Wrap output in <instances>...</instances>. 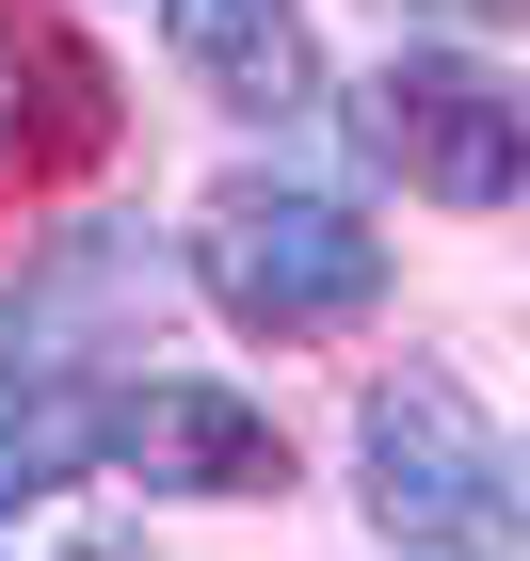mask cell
<instances>
[{"label":"cell","mask_w":530,"mask_h":561,"mask_svg":"<svg viewBox=\"0 0 530 561\" xmlns=\"http://www.w3.org/2000/svg\"><path fill=\"white\" fill-rule=\"evenodd\" d=\"M97 466H113V386L65 369V353H16L0 369V514H48Z\"/></svg>","instance_id":"obj_6"},{"label":"cell","mask_w":530,"mask_h":561,"mask_svg":"<svg viewBox=\"0 0 530 561\" xmlns=\"http://www.w3.org/2000/svg\"><path fill=\"white\" fill-rule=\"evenodd\" d=\"M353 161L435 193V209H515L530 193V96H498L483 65H435L402 48L386 81H353Z\"/></svg>","instance_id":"obj_3"},{"label":"cell","mask_w":530,"mask_h":561,"mask_svg":"<svg viewBox=\"0 0 530 561\" xmlns=\"http://www.w3.org/2000/svg\"><path fill=\"white\" fill-rule=\"evenodd\" d=\"M193 289L258 337H338L386 305V241H370V209H338L306 176H225L193 225Z\"/></svg>","instance_id":"obj_1"},{"label":"cell","mask_w":530,"mask_h":561,"mask_svg":"<svg viewBox=\"0 0 530 561\" xmlns=\"http://www.w3.org/2000/svg\"><path fill=\"white\" fill-rule=\"evenodd\" d=\"M0 161H16V48H0Z\"/></svg>","instance_id":"obj_8"},{"label":"cell","mask_w":530,"mask_h":561,"mask_svg":"<svg viewBox=\"0 0 530 561\" xmlns=\"http://www.w3.org/2000/svg\"><path fill=\"white\" fill-rule=\"evenodd\" d=\"M113 466L145 497H273L290 433H273V401L210 386V369H145V386H113Z\"/></svg>","instance_id":"obj_4"},{"label":"cell","mask_w":530,"mask_h":561,"mask_svg":"<svg viewBox=\"0 0 530 561\" xmlns=\"http://www.w3.org/2000/svg\"><path fill=\"white\" fill-rule=\"evenodd\" d=\"M402 16H450V33H515L530 0H402Z\"/></svg>","instance_id":"obj_7"},{"label":"cell","mask_w":530,"mask_h":561,"mask_svg":"<svg viewBox=\"0 0 530 561\" xmlns=\"http://www.w3.org/2000/svg\"><path fill=\"white\" fill-rule=\"evenodd\" d=\"M161 33H177V65L241 113V129H290L322 96V33H306V0H161Z\"/></svg>","instance_id":"obj_5"},{"label":"cell","mask_w":530,"mask_h":561,"mask_svg":"<svg viewBox=\"0 0 530 561\" xmlns=\"http://www.w3.org/2000/svg\"><path fill=\"white\" fill-rule=\"evenodd\" d=\"M353 481H370V529L386 546H515V449L483 433V401L450 369H386L353 401Z\"/></svg>","instance_id":"obj_2"}]
</instances>
